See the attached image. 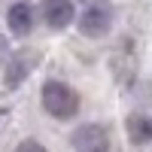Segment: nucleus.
Segmentation results:
<instances>
[{
	"mask_svg": "<svg viewBox=\"0 0 152 152\" xmlns=\"http://www.w3.org/2000/svg\"><path fill=\"white\" fill-rule=\"evenodd\" d=\"M43 107H46L49 116H55V119H73L76 113H79V94H76L67 82L49 79L43 85Z\"/></svg>",
	"mask_w": 152,
	"mask_h": 152,
	"instance_id": "obj_1",
	"label": "nucleus"
},
{
	"mask_svg": "<svg viewBox=\"0 0 152 152\" xmlns=\"http://www.w3.org/2000/svg\"><path fill=\"white\" fill-rule=\"evenodd\" d=\"M113 24V6L107 0H85L79 9V31L85 37H104Z\"/></svg>",
	"mask_w": 152,
	"mask_h": 152,
	"instance_id": "obj_2",
	"label": "nucleus"
},
{
	"mask_svg": "<svg viewBox=\"0 0 152 152\" xmlns=\"http://www.w3.org/2000/svg\"><path fill=\"white\" fill-rule=\"evenodd\" d=\"M73 149L76 152H110V137L104 125H82L73 134Z\"/></svg>",
	"mask_w": 152,
	"mask_h": 152,
	"instance_id": "obj_3",
	"label": "nucleus"
},
{
	"mask_svg": "<svg viewBox=\"0 0 152 152\" xmlns=\"http://www.w3.org/2000/svg\"><path fill=\"white\" fill-rule=\"evenodd\" d=\"M76 15L73 0H43V18L52 31H64Z\"/></svg>",
	"mask_w": 152,
	"mask_h": 152,
	"instance_id": "obj_4",
	"label": "nucleus"
},
{
	"mask_svg": "<svg viewBox=\"0 0 152 152\" xmlns=\"http://www.w3.org/2000/svg\"><path fill=\"white\" fill-rule=\"evenodd\" d=\"M31 67H34V55H31V52H15V55H9L3 85H6V88H18L24 79H28Z\"/></svg>",
	"mask_w": 152,
	"mask_h": 152,
	"instance_id": "obj_5",
	"label": "nucleus"
},
{
	"mask_svg": "<svg viewBox=\"0 0 152 152\" xmlns=\"http://www.w3.org/2000/svg\"><path fill=\"white\" fill-rule=\"evenodd\" d=\"M6 24H9V31L15 34V37H28L31 28H34V9L31 3H12L9 12H6Z\"/></svg>",
	"mask_w": 152,
	"mask_h": 152,
	"instance_id": "obj_6",
	"label": "nucleus"
},
{
	"mask_svg": "<svg viewBox=\"0 0 152 152\" xmlns=\"http://www.w3.org/2000/svg\"><path fill=\"white\" fill-rule=\"evenodd\" d=\"M128 137L134 143H149L152 140V116H131L128 119Z\"/></svg>",
	"mask_w": 152,
	"mask_h": 152,
	"instance_id": "obj_7",
	"label": "nucleus"
},
{
	"mask_svg": "<svg viewBox=\"0 0 152 152\" xmlns=\"http://www.w3.org/2000/svg\"><path fill=\"white\" fill-rule=\"evenodd\" d=\"M15 152H46V146L37 143V140H21V143L15 146Z\"/></svg>",
	"mask_w": 152,
	"mask_h": 152,
	"instance_id": "obj_8",
	"label": "nucleus"
},
{
	"mask_svg": "<svg viewBox=\"0 0 152 152\" xmlns=\"http://www.w3.org/2000/svg\"><path fill=\"white\" fill-rule=\"evenodd\" d=\"M12 52H9V43H6V37H0V64H3V61L9 58Z\"/></svg>",
	"mask_w": 152,
	"mask_h": 152,
	"instance_id": "obj_9",
	"label": "nucleus"
},
{
	"mask_svg": "<svg viewBox=\"0 0 152 152\" xmlns=\"http://www.w3.org/2000/svg\"><path fill=\"white\" fill-rule=\"evenodd\" d=\"M6 119V107H0V122H3Z\"/></svg>",
	"mask_w": 152,
	"mask_h": 152,
	"instance_id": "obj_10",
	"label": "nucleus"
}]
</instances>
